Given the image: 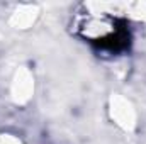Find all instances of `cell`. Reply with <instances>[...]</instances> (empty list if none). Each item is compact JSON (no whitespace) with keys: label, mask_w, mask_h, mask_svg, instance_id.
I'll return each instance as SVG.
<instances>
[{"label":"cell","mask_w":146,"mask_h":144,"mask_svg":"<svg viewBox=\"0 0 146 144\" xmlns=\"http://www.w3.org/2000/svg\"><path fill=\"white\" fill-rule=\"evenodd\" d=\"M117 24H119V26H117L115 32L102 37V39L92 41L94 46H97V48H100V49L112 51V53H119V51L127 49L129 44H131V34H129V29H127V22L122 19V20H117Z\"/></svg>","instance_id":"6da1fadb"}]
</instances>
